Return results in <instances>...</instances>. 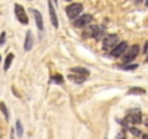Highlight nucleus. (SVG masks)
I'll return each mask as SVG.
<instances>
[{
    "mask_svg": "<svg viewBox=\"0 0 148 139\" xmlns=\"http://www.w3.org/2000/svg\"><path fill=\"white\" fill-rule=\"evenodd\" d=\"M32 46H34V36H32V32L28 31L26 32V36H25V45H23V48H25V51H31Z\"/></svg>",
    "mask_w": 148,
    "mask_h": 139,
    "instance_id": "9d476101",
    "label": "nucleus"
},
{
    "mask_svg": "<svg viewBox=\"0 0 148 139\" xmlns=\"http://www.w3.org/2000/svg\"><path fill=\"white\" fill-rule=\"evenodd\" d=\"M48 10H49V18H51V23L57 28L58 26V19H57V13H55V9H54V5L49 0L48 2Z\"/></svg>",
    "mask_w": 148,
    "mask_h": 139,
    "instance_id": "1a4fd4ad",
    "label": "nucleus"
},
{
    "mask_svg": "<svg viewBox=\"0 0 148 139\" xmlns=\"http://www.w3.org/2000/svg\"><path fill=\"white\" fill-rule=\"evenodd\" d=\"M15 15L18 18V20L22 23V25H28L29 19H28V15L25 12V9L21 6V5H15Z\"/></svg>",
    "mask_w": 148,
    "mask_h": 139,
    "instance_id": "20e7f679",
    "label": "nucleus"
},
{
    "mask_svg": "<svg viewBox=\"0 0 148 139\" xmlns=\"http://www.w3.org/2000/svg\"><path fill=\"white\" fill-rule=\"evenodd\" d=\"M118 44H119V38H118V35H108V36L103 39V48H105V49L115 48Z\"/></svg>",
    "mask_w": 148,
    "mask_h": 139,
    "instance_id": "39448f33",
    "label": "nucleus"
},
{
    "mask_svg": "<svg viewBox=\"0 0 148 139\" xmlns=\"http://www.w3.org/2000/svg\"><path fill=\"white\" fill-rule=\"evenodd\" d=\"M129 94H145V90L141 87H132L129 89Z\"/></svg>",
    "mask_w": 148,
    "mask_h": 139,
    "instance_id": "dca6fc26",
    "label": "nucleus"
},
{
    "mask_svg": "<svg viewBox=\"0 0 148 139\" xmlns=\"http://www.w3.org/2000/svg\"><path fill=\"white\" fill-rule=\"evenodd\" d=\"M5 41H6V33H5V32H2V35H0V45H3V44H5Z\"/></svg>",
    "mask_w": 148,
    "mask_h": 139,
    "instance_id": "412c9836",
    "label": "nucleus"
},
{
    "mask_svg": "<svg viewBox=\"0 0 148 139\" xmlns=\"http://www.w3.org/2000/svg\"><path fill=\"white\" fill-rule=\"evenodd\" d=\"M142 139H148V135H142Z\"/></svg>",
    "mask_w": 148,
    "mask_h": 139,
    "instance_id": "b1692460",
    "label": "nucleus"
},
{
    "mask_svg": "<svg viewBox=\"0 0 148 139\" xmlns=\"http://www.w3.org/2000/svg\"><path fill=\"white\" fill-rule=\"evenodd\" d=\"M147 5H148V0H147Z\"/></svg>",
    "mask_w": 148,
    "mask_h": 139,
    "instance_id": "bb28decb",
    "label": "nucleus"
},
{
    "mask_svg": "<svg viewBox=\"0 0 148 139\" xmlns=\"http://www.w3.org/2000/svg\"><path fill=\"white\" fill-rule=\"evenodd\" d=\"M147 62H148V55H147Z\"/></svg>",
    "mask_w": 148,
    "mask_h": 139,
    "instance_id": "393cba45",
    "label": "nucleus"
},
{
    "mask_svg": "<svg viewBox=\"0 0 148 139\" xmlns=\"http://www.w3.org/2000/svg\"><path fill=\"white\" fill-rule=\"evenodd\" d=\"M16 129H18V136H22V133H23V127H22V123L18 120L16 122Z\"/></svg>",
    "mask_w": 148,
    "mask_h": 139,
    "instance_id": "a211bd4d",
    "label": "nucleus"
},
{
    "mask_svg": "<svg viewBox=\"0 0 148 139\" xmlns=\"http://www.w3.org/2000/svg\"><path fill=\"white\" fill-rule=\"evenodd\" d=\"M82 12H83V5L82 3H71L65 9V13L70 19H76L77 16H80Z\"/></svg>",
    "mask_w": 148,
    "mask_h": 139,
    "instance_id": "f257e3e1",
    "label": "nucleus"
},
{
    "mask_svg": "<svg viewBox=\"0 0 148 139\" xmlns=\"http://www.w3.org/2000/svg\"><path fill=\"white\" fill-rule=\"evenodd\" d=\"M0 109H2V112H3L6 120H9V112H8V109H6V104H5V103H0Z\"/></svg>",
    "mask_w": 148,
    "mask_h": 139,
    "instance_id": "f3484780",
    "label": "nucleus"
},
{
    "mask_svg": "<svg viewBox=\"0 0 148 139\" xmlns=\"http://www.w3.org/2000/svg\"><path fill=\"white\" fill-rule=\"evenodd\" d=\"M13 54H9L8 57H6V62H5V70H6V71H8V70L10 68V65H12V62H13Z\"/></svg>",
    "mask_w": 148,
    "mask_h": 139,
    "instance_id": "4468645a",
    "label": "nucleus"
},
{
    "mask_svg": "<svg viewBox=\"0 0 148 139\" xmlns=\"http://www.w3.org/2000/svg\"><path fill=\"white\" fill-rule=\"evenodd\" d=\"M71 73L73 74H79V76H83V77H87L89 76V71L86 68H80V67H74L71 68Z\"/></svg>",
    "mask_w": 148,
    "mask_h": 139,
    "instance_id": "f8f14e48",
    "label": "nucleus"
},
{
    "mask_svg": "<svg viewBox=\"0 0 148 139\" xmlns=\"http://www.w3.org/2000/svg\"><path fill=\"white\" fill-rule=\"evenodd\" d=\"M129 132H131L134 136H141V132H139L138 129H135V127H129Z\"/></svg>",
    "mask_w": 148,
    "mask_h": 139,
    "instance_id": "aec40b11",
    "label": "nucleus"
},
{
    "mask_svg": "<svg viewBox=\"0 0 148 139\" xmlns=\"http://www.w3.org/2000/svg\"><path fill=\"white\" fill-rule=\"evenodd\" d=\"M92 23V15H82L79 19L74 20V26L76 28H84Z\"/></svg>",
    "mask_w": 148,
    "mask_h": 139,
    "instance_id": "423d86ee",
    "label": "nucleus"
},
{
    "mask_svg": "<svg viewBox=\"0 0 148 139\" xmlns=\"http://www.w3.org/2000/svg\"><path fill=\"white\" fill-rule=\"evenodd\" d=\"M52 80H54V83H57V84H62V83H64V81H62V77H61L60 74H58V76H55Z\"/></svg>",
    "mask_w": 148,
    "mask_h": 139,
    "instance_id": "6ab92c4d",
    "label": "nucleus"
},
{
    "mask_svg": "<svg viewBox=\"0 0 148 139\" xmlns=\"http://www.w3.org/2000/svg\"><path fill=\"white\" fill-rule=\"evenodd\" d=\"M144 52H148V42H145V46H144Z\"/></svg>",
    "mask_w": 148,
    "mask_h": 139,
    "instance_id": "5701e85b",
    "label": "nucleus"
},
{
    "mask_svg": "<svg viewBox=\"0 0 148 139\" xmlns=\"http://www.w3.org/2000/svg\"><path fill=\"white\" fill-rule=\"evenodd\" d=\"M67 2H68V0H67Z\"/></svg>",
    "mask_w": 148,
    "mask_h": 139,
    "instance_id": "c85d7f7f",
    "label": "nucleus"
},
{
    "mask_svg": "<svg viewBox=\"0 0 148 139\" xmlns=\"http://www.w3.org/2000/svg\"><path fill=\"white\" fill-rule=\"evenodd\" d=\"M54 2H57V0H54Z\"/></svg>",
    "mask_w": 148,
    "mask_h": 139,
    "instance_id": "cd10ccee",
    "label": "nucleus"
},
{
    "mask_svg": "<svg viewBox=\"0 0 148 139\" xmlns=\"http://www.w3.org/2000/svg\"><path fill=\"white\" fill-rule=\"evenodd\" d=\"M125 122L131 123V125H136V123H141L142 122V114L139 110H131L126 117H125Z\"/></svg>",
    "mask_w": 148,
    "mask_h": 139,
    "instance_id": "7ed1b4c3",
    "label": "nucleus"
},
{
    "mask_svg": "<svg viewBox=\"0 0 148 139\" xmlns=\"http://www.w3.org/2000/svg\"><path fill=\"white\" fill-rule=\"evenodd\" d=\"M139 54V46L138 45H132V46H129L125 52H123V62H126V64H129L132 59H135L136 58V55Z\"/></svg>",
    "mask_w": 148,
    "mask_h": 139,
    "instance_id": "f03ea898",
    "label": "nucleus"
},
{
    "mask_svg": "<svg viewBox=\"0 0 148 139\" xmlns=\"http://www.w3.org/2000/svg\"><path fill=\"white\" fill-rule=\"evenodd\" d=\"M138 65L136 64H123V65H119L121 70H125V71H132V70H135Z\"/></svg>",
    "mask_w": 148,
    "mask_h": 139,
    "instance_id": "2eb2a0df",
    "label": "nucleus"
},
{
    "mask_svg": "<svg viewBox=\"0 0 148 139\" xmlns=\"http://www.w3.org/2000/svg\"><path fill=\"white\" fill-rule=\"evenodd\" d=\"M0 61H2V57H0Z\"/></svg>",
    "mask_w": 148,
    "mask_h": 139,
    "instance_id": "a878e982",
    "label": "nucleus"
},
{
    "mask_svg": "<svg viewBox=\"0 0 148 139\" xmlns=\"http://www.w3.org/2000/svg\"><path fill=\"white\" fill-rule=\"evenodd\" d=\"M68 80H71V81H74V83H77V84H82V83H84L86 77L79 76V74H71V76L68 77Z\"/></svg>",
    "mask_w": 148,
    "mask_h": 139,
    "instance_id": "ddd939ff",
    "label": "nucleus"
},
{
    "mask_svg": "<svg viewBox=\"0 0 148 139\" xmlns=\"http://www.w3.org/2000/svg\"><path fill=\"white\" fill-rule=\"evenodd\" d=\"M126 49H128V44H126V42H119V44H118V45H116V46L112 49L110 55H112V57H121V55H122Z\"/></svg>",
    "mask_w": 148,
    "mask_h": 139,
    "instance_id": "0eeeda50",
    "label": "nucleus"
},
{
    "mask_svg": "<svg viewBox=\"0 0 148 139\" xmlns=\"http://www.w3.org/2000/svg\"><path fill=\"white\" fill-rule=\"evenodd\" d=\"M102 32V28L96 26V25H90L86 31H84V36H93V38H97Z\"/></svg>",
    "mask_w": 148,
    "mask_h": 139,
    "instance_id": "6e6552de",
    "label": "nucleus"
},
{
    "mask_svg": "<svg viewBox=\"0 0 148 139\" xmlns=\"http://www.w3.org/2000/svg\"><path fill=\"white\" fill-rule=\"evenodd\" d=\"M32 13H34V18H35V22H36V28H38L39 31H44L42 15H41V13H39V10H36V9H34V10H32Z\"/></svg>",
    "mask_w": 148,
    "mask_h": 139,
    "instance_id": "9b49d317",
    "label": "nucleus"
},
{
    "mask_svg": "<svg viewBox=\"0 0 148 139\" xmlns=\"http://www.w3.org/2000/svg\"><path fill=\"white\" fill-rule=\"evenodd\" d=\"M116 139H125V133H123V132H121V133L116 136Z\"/></svg>",
    "mask_w": 148,
    "mask_h": 139,
    "instance_id": "4be33fe9",
    "label": "nucleus"
}]
</instances>
